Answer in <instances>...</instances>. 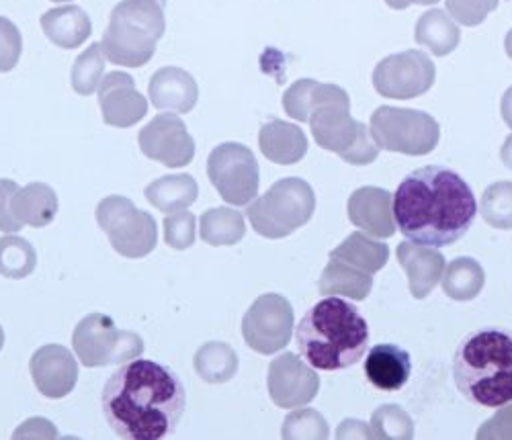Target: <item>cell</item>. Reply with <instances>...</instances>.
<instances>
[{"mask_svg": "<svg viewBox=\"0 0 512 440\" xmlns=\"http://www.w3.org/2000/svg\"><path fill=\"white\" fill-rule=\"evenodd\" d=\"M187 391L166 365L134 359L117 369L103 387L101 410L117 436L160 440L173 432L185 412Z\"/></svg>", "mask_w": 512, "mask_h": 440, "instance_id": "6da1fadb", "label": "cell"}, {"mask_svg": "<svg viewBox=\"0 0 512 440\" xmlns=\"http://www.w3.org/2000/svg\"><path fill=\"white\" fill-rule=\"evenodd\" d=\"M478 215L476 197L455 170L424 166L398 185L394 195L396 228L410 242L443 248L459 242Z\"/></svg>", "mask_w": 512, "mask_h": 440, "instance_id": "7a4b0ae2", "label": "cell"}, {"mask_svg": "<svg viewBox=\"0 0 512 440\" xmlns=\"http://www.w3.org/2000/svg\"><path fill=\"white\" fill-rule=\"evenodd\" d=\"M295 344L314 369L343 371L365 357L369 326L351 301L328 295L312 305L295 328Z\"/></svg>", "mask_w": 512, "mask_h": 440, "instance_id": "3957f363", "label": "cell"}, {"mask_svg": "<svg viewBox=\"0 0 512 440\" xmlns=\"http://www.w3.org/2000/svg\"><path fill=\"white\" fill-rule=\"evenodd\" d=\"M453 381L463 398L480 408L512 402V332L478 328L463 336L453 355Z\"/></svg>", "mask_w": 512, "mask_h": 440, "instance_id": "277c9868", "label": "cell"}, {"mask_svg": "<svg viewBox=\"0 0 512 440\" xmlns=\"http://www.w3.org/2000/svg\"><path fill=\"white\" fill-rule=\"evenodd\" d=\"M308 123L316 144L338 154L347 164L367 166L377 160L379 146L365 123L351 117V99L345 88L328 84Z\"/></svg>", "mask_w": 512, "mask_h": 440, "instance_id": "5b68a950", "label": "cell"}, {"mask_svg": "<svg viewBox=\"0 0 512 440\" xmlns=\"http://www.w3.org/2000/svg\"><path fill=\"white\" fill-rule=\"evenodd\" d=\"M162 33L164 17L158 0H127L111 15L101 48L115 64L140 68L154 56Z\"/></svg>", "mask_w": 512, "mask_h": 440, "instance_id": "8992f818", "label": "cell"}, {"mask_svg": "<svg viewBox=\"0 0 512 440\" xmlns=\"http://www.w3.org/2000/svg\"><path fill=\"white\" fill-rule=\"evenodd\" d=\"M314 211V189L304 179L289 176V179L277 181L263 197L250 203L246 217L259 236L281 240L306 226Z\"/></svg>", "mask_w": 512, "mask_h": 440, "instance_id": "52a82bcc", "label": "cell"}, {"mask_svg": "<svg viewBox=\"0 0 512 440\" xmlns=\"http://www.w3.org/2000/svg\"><path fill=\"white\" fill-rule=\"evenodd\" d=\"M369 131L379 150L406 156L431 154L441 140V127L433 115L390 105L375 109Z\"/></svg>", "mask_w": 512, "mask_h": 440, "instance_id": "ba28073f", "label": "cell"}, {"mask_svg": "<svg viewBox=\"0 0 512 440\" xmlns=\"http://www.w3.org/2000/svg\"><path fill=\"white\" fill-rule=\"evenodd\" d=\"M72 346L80 365L89 369L130 363L144 352L140 334L119 330L105 314H91L80 320L72 334Z\"/></svg>", "mask_w": 512, "mask_h": 440, "instance_id": "9c48e42d", "label": "cell"}, {"mask_svg": "<svg viewBox=\"0 0 512 440\" xmlns=\"http://www.w3.org/2000/svg\"><path fill=\"white\" fill-rule=\"evenodd\" d=\"M97 222L111 246L125 258H144L158 242L154 217L134 207L125 197H107L97 207Z\"/></svg>", "mask_w": 512, "mask_h": 440, "instance_id": "30bf717a", "label": "cell"}, {"mask_svg": "<svg viewBox=\"0 0 512 440\" xmlns=\"http://www.w3.org/2000/svg\"><path fill=\"white\" fill-rule=\"evenodd\" d=\"M207 174L230 205H248L259 195V162L242 144L228 142L213 150L207 160Z\"/></svg>", "mask_w": 512, "mask_h": 440, "instance_id": "8fae6325", "label": "cell"}, {"mask_svg": "<svg viewBox=\"0 0 512 440\" xmlns=\"http://www.w3.org/2000/svg\"><path fill=\"white\" fill-rule=\"evenodd\" d=\"M437 68L420 50H406L383 58L373 70V86L383 99L410 101L433 88Z\"/></svg>", "mask_w": 512, "mask_h": 440, "instance_id": "7c38bea8", "label": "cell"}, {"mask_svg": "<svg viewBox=\"0 0 512 440\" xmlns=\"http://www.w3.org/2000/svg\"><path fill=\"white\" fill-rule=\"evenodd\" d=\"M293 328V307L277 293L261 295L242 318L244 342L259 355H275L283 350L293 336Z\"/></svg>", "mask_w": 512, "mask_h": 440, "instance_id": "4fadbf2b", "label": "cell"}, {"mask_svg": "<svg viewBox=\"0 0 512 440\" xmlns=\"http://www.w3.org/2000/svg\"><path fill=\"white\" fill-rule=\"evenodd\" d=\"M267 387L277 408L295 410L316 398L320 391V377L312 365L293 355V352H283L269 365Z\"/></svg>", "mask_w": 512, "mask_h": 440, "instance_id": "5bb4252c", "label": "cell"}, {"mask_svg": "<svg viewBox=\"0 0 512 440\" xmlns=\"http://www.w3.org/2000/svg\"><path fill=\"white\" fill-rule=\"evenodd\" d=\"M142 152L170 168L187 166L195 156V142L177 115H158L140 131Z\"/></svg>", "mask_w": 512, "mask_h": 440, "instance_id": "9a60e30c", "label": "cell"}, {"mask_svg": "<svg viewBox=\"0 0 512 440\" xmlns=\"http://www.w3.org/2000/svg\"><path fill=\"white\" fill-rule=\"evenodd\" d=\"M29 371L39 393L50 400H62L78 381V361L62 344H46L35 350Z\"/></svg>", "mask_w": 512, "mask_h": 440, "instance_id": "2e32d148", "label": "cell"}, {"mask_svg": "<svg viewBox=\"0 0 512 440\" xmlns=\"http://www.w3.org/2000/svg\"><path fill=\"white\" fill-rule=\"evenodd\" d=\"M351 224L371 238H392L396 234L394 195L379 187L357 189L347 203Z\"/></svg>", "mask_w": 512, "mask_h": 440, "instance_id": "e0dca14e", "label": "cell"}, {"mask_svg": "<svg viewBox=\"0 0 512 440\" xmlns=\"http://www.w3.org/2000/svg\"><path fill=\"white\" fill-rule=\"evenodd\" d=\"M99 101L105 123L115 127H130L148 111L146 99L136 91L134 78L123 72H113L101 82Z\"/></svg>", "mask_w": 512, "mask_h": 440, "instance_id": "ac0fdd59", "label": "cell"}, {"mask_svg": "<svg viewBox=\"0 0 512 440\" xmlns=\"http://www.w3.org/2000/svg\"><path fill=\"white\" fill-rule=\"evenodd\" d=\"M396 256L402 269L406 271L410 295L414 299L429 297L441 283L445 271V256L433 246H422L410 240L398 244Z\"/></svg>", "mask_w": 512, "mask_h": 440, "instance_id": "d6986e66", "label": "cell"}, {"mask_svg": "<svg viewBox=\"0 0 512 440\" xmlns=\"http://www.w3.org/2000/svg\"><path fill=\"white\" fill-rule=\"evenodd\" d=\"M412 373L408 350L398 344H375L365 359V377L379 391H400Z\"/></svg>", "mask_w": 512, "mask_h": 440, "instance_id": "ffe728a7", "label": "cell"}, {"mask_svg": "<svg viewBox=\"0 0 512 440\" xmlns=\"http://www.w3.org/2000/svg\"><path fill=\"white\" fill-rule=\"evenodd\" d=\"M195 78L181 68H162L150 80V99L156 109L189 113L197 103Z\"/></svg>", "mask_w": 512, "mask_h": 440, "instance_id": "44dd1931", "label": "cell"}, {"mask_svg": "<svg viewBox=\"0 0 512 440\" xmlns=\"http://www.w3.org/2000/svg\"><path fill=\"white\" fill-rule=\"evenodd\" d=\"M259 144L265 158L283 166L300 162L308 152V138L304 131L281 119H271L261 127Z\"/></svg>", "mask_w": 512, "mask_h": 440, "instance_id": "7402d4cb", "label": "cell"}, {"mask_svg": "<svg viewBox=\"0 0 512 440\" xmlns=\"http://www.w3.org/2000/svg\"><path fill=\"white\" fill-rule=\"evenodd\" d=\"M318 289L322 295H338L353 301H363L373 289V275L353 267V264L330 258L326 269L320 275Z\"/></svg>", "mask_w": 512, "mask_h": 440, "instance_id": "603a6c76", "label": "cell"}, {"mask_svg": "<svg viewBox=\"0 0 512 440\" xmlns=\"http://www.w3.org/2000/svg\"><path fill=\"white\" fill-rule=\"evenodd\" d=\"M414 37L418 46L431 50V54L439 58H445L453 50H457L461 41V31L447 11L431 9L420 15Z\"/></svg>", "mask_w": 512, "mask_h": 440, "instance_id": "cb8c5ba5", "label": "cell"}, {"mask_svg": "<svg viewBox=\"0 0 512 440\" xmlns=\"http://www.w3.org/2000/svg\"><path fill=\"white\" fill-rule=\"evenodd\" d=\"M11 209L23 226L44 228L58 213V197L48 185L33 183L13 195Z\"/></svg>", "mask_w": 512, "mask_h": 440, "instance_id": "d4e9b609", "label": "cell"}, {"mask_svg": "<svg viewBox=\"0 0 512 440\" xmlns=\"http://www.w3.org/2000/svg\"><path fill=\"white\" fill-rule=\"evenodd\" d=\"M330 258L345 260L353 264V267L375 275L388 264L390 248L383 242L369 238L365 232H353L330 252Z\"/></svg>", "mask_w": 512, "mask_h": 440, "instance_id": "484cf974", "label": "cell"}, {"mask_svg": "<svg viewBox=\"0 0 512 440\" xmlns=\"http://www.w3.org/2000/svg\"><path fill=\"white\" fill-rule=\"evenodd\" d=\"M486 285V273L482 264L469 256H459L445 264L441 287L447 297L455 301L476 299Z\"/></svg>", "mask_w": 512, "mask_h": 440, "instance_id": "4316f807", "label": "cell"}, {"mask_svg": "<svg viewBox=\"0 0 512 440\" xmlns=\"http://www.w3.org/2000/svg\"><path fill=\"white\" fill-rule=\"evenodd\" d=\"M199 187L191 174H173L162 176L146 189L148 201L164 211V213H177L185 211L189 205L197 201Z\"/></svg>", "mask_w": 512, "mask_h": 440, "instance_id": "83f0119b", "label": "cell"}, {"mask_svg": "<svg viewBox=\"0 0 512 440\" xmlns=\"http://www.w3.org/2000/svg\"><path fill=\"white\" fill-rule=\"evenodd\" d=\"M46 35L56 43V46L64 50H72L89 37L91 33V21L84 15V11L76 7L56 9L44 15L41 19Z\"/></svg>", "mask_w": 512, "mask_h": 440, "instance_id": "f1b7e54d", "label": "cell"}, {"mask_svg": "<svg viewBox=\"0 0 512 440\" xmlns=\"http://www.w3.org/2000/svg\"><path fill=\"white\" fill-rule=\"evenodd\" d=\"M193 367L205 383H226L238 373V355L226 342H207L195 352Z\"/></svg>", "mask_w": 512, "mask_h": 440, "instance_id": "f546056e", "label": "cell"}, {"mask_svg": "<svg viewBox=\"0 0 512 440\" xmlns=\"http://www.w3.org/2000/svg\"><path fill=\"white\" fill-rule=\"evenodd\" d=\"M201 240L211 246H234L246 234L244 215L228 207L209 209L201 215L199 222Z\"/></svg>", "mask_w": 512, "mask_h": 440, "instance_id": "4dcf8cb0", "label": "cell"}, {"mask_svg": "<svg viewBox=\"0 0 512 440\" xmlns=\"http://www.w3.org/2000/svg\"><path fill=\"white\" fill-rule=\"evenodd\" d=\"M37 267L35 248L19 236L0 238V275L7 279H25Z\"/></svg>", "mask_w": 512, "mask_h": 440, "instance_id": "1f68e13d", "label": "cell"}, {"mask_svg": "<svg viewBox=\"0 0 512 440\" xmlns=\"http://www.w3.org/2000/svg\"><path fill=\"white\" fill-rule=\"evenodd\" d=\"M369 428L375 440H410L414 436V420L404 408L394 404L379 406L371 414Z\"/></svg>", "mask_w": 512, "mask_h": 440, "instance_id": "d6a6232c", "label": "cell"}, {"mask_svg": "<svg viewBox=\"0 0 512 440\" xmlns=\"http://www.w3.org/2000/svg\"><path fill=\"white\" fill-rule=\"evenodd\" d=\"M484 222L496 230H512V183L498 181L490 185L480 201Z\"/></svg>", "mask_w": 512, "mask_h": 440, "instance_id": "836d02e7", "label": "cell"}, {"mask_svg": "<svg viewBox=\"0 0 512 440\" xmlns=\"http://www.w3.org/2000/svg\"><path fill=\"white\" fill-rule=\"evenodd\" d=\"M324 88H326L324 82H318L312 78H302L293 82L287 88V93L283 95L285 113L297 121H308L312 109L316 107V103L324 93Z\"/></svg>", "mask_w": 512, "mask_h": 440, "instance_id": "e575fe53", "label": "cell"}, {"mask_svg": "<svg viewBox=\"0 0 512 440\" xmlns=\"http://www.w3.org/2000/svg\"><path fill=\"white\" fill-rule=\"evenodd\" d=\"M101 46H91L84 52L72 68V86L78 95H91L95 88L101 84V76L105 70V58H103Z\"/></svg>", "mask_w": 512, "mask_h": 440, "instance_id": "d590c367", "label": "cell"}, {"mask_svg": "<svg viewBox=\"0 0 512 440\" xmlns=\"http://www.w3.org/2000/svg\"><path fill=\"white\" fill-rule=\"evenodd\" d=\"M330 430H328V422L326 418L312 410V408H306V410H293L285 422H283V428H281V436L283 438H310V440H322V438H328Z\"/></svg>", "mask_w": 512, "mask_h": 440, "instance_id": "8d00e7d4", "label": "cell"}, {"mask_svg": "<svg viewBox=\"0 0 512 440\" xmlns=\"http://www.w3.org/2000/svg\"><path fill=\"white\" fill-rule=\"evenodd\" d=\"M500 0H445L447 13L463 27H478L498 9Z\"/></svg>", "mask_w": 512, "mask_h": 440, "instance_id": "74e56055", "label": "cell"}, {"mask_svg": "<svg viewBox=\"0 0 512 440\" xmlns=\"http://www.w3.org/2000/svg\"><path fill=\"white\" fill-rule=\"evenodd\" d=\"M195 215L189 211L170 213L164 219V240L170 248L187 250L195 244Z\"/></svg>", "mask_w": 512, "mask_h": 440, "instance_id": "f35d334b", "label": "cell"}, {"mask_svg": "<svg viewBox=\"0 0 512 440\" xmlns=\"http://www.w3.org/2000/svg\"><path fill=\"white\" fill-rule=\"evenodd\" d=\"M21 56V35L13 23L0 17V72H9L17 66Z\"/></svg>", "mask_w": 512, "mask_h": 440, "instance_id": "ab89813d", "label": "cell"}, {"mask_svg": "<svg viewBox=\"0 0 512 440\" xmlns=\"http://www.w3.org/2000/svg\"><path fill=\"white\" fill-rule=\"evenodd\" d=\"M476 438H480V440H512V402L506 406H500V410L478 428Z\"/></svg>", "mask_w": 512, "mask_h": 440, "instance_id": "60d3db41", "label": "cell"}, {"mask_svg": "<svg viewBox=\"0 0 512 440\" xmlns=\"http://www.w3.org/2000/svg\"><path fill=\"white\" fill-rule=\"evenodd\" d=\"M19 187L13 181H0V230L3 232H19L23 224L13 215L11 201Z\"/></svg>", "mask_w": 512, "mask_h": 440, "instance_id": "b9f144b4", "label": "cell"}, {"mask_svg": "<svg viewBox=\"0 0 512 440\" xmlns=\"http://www.w3.org/2000/svg\"><path fill=\"white\" fill-rule=\"evenodd\" d=\"M336 438H371V428L361 420H345L338 426Z\"/></svg>", "mask_w": 512, "mask_h": 440, "instance_id": "7bdbcfd3", "label": "cell"}, {"mask_svg": "<svg viewBox=\"0 0 512 440\" xmlns=\"http://www.w3.org/2000/svg\"><path fill=\"white\" fill-rule=\"evenodd\" d=\"M500 113H502V119L504 123L512 129V86L508 88V91L504 93L502 97V103H500Z\"/></svg>", "mask_w": 512, "mask_h": 440, "instance_id": "ee69618b", "label": "cell"}, {"mask_svg": "<svg viewBox=\"0 0 512 440\" xmlns=\"http://www.w3.org/2000/svg\"><path fill=\"white\" fill-rule=\"evenodd\" d=\"M388 7L396 9V11H404L410 5H437L439 0H386Z\"/></svg>", "mask_w": 512, "mask_h": 440, "instance_id": "f6af8a7d", "label": "cell"}, {"mask_svg": "<svg viewBox=\"0 0 512 440\" xmlns=\"http://www.w3.org/2000/svg\"><path fill=\"white\" fill-rule=\"evenodd\" d=\"M500 158H502V164L506 168L512 170V134L506 138V142L502 144V150H500Z\"/></svg>", "mask_w": 512, "mask_h": 440, "instance_id": "bcb514c9", "label": "cell"}, {"mask_svg": "<svg viewBox=\"0 0 512 440\" xmlns=\"http://www.w3.org/2000/svg\"><path fill=\"white\" fill-rule=\"evenodd\" d=\"M504 50H506V56L512 60V29L506 33V39H504Z\"/></svg>", "mask_w": 512, "mask_h": 440, "instance_id": "7dc6e473", "label": "cell"}, {"mask_svg": "<svg viewBox=\"0 0 512 440\" xmlns=\"http://www.w3.org/2000/svg\"><path fill=\"white\" fill-rule=\"evenodd\" d=\"M3 346H5V330L0 326V350H3Z\"/></svg>", "mask_w": 512, "mask_h": 440, "instance_id": "c3c4849f", "label": "cell"}]
</instances>
